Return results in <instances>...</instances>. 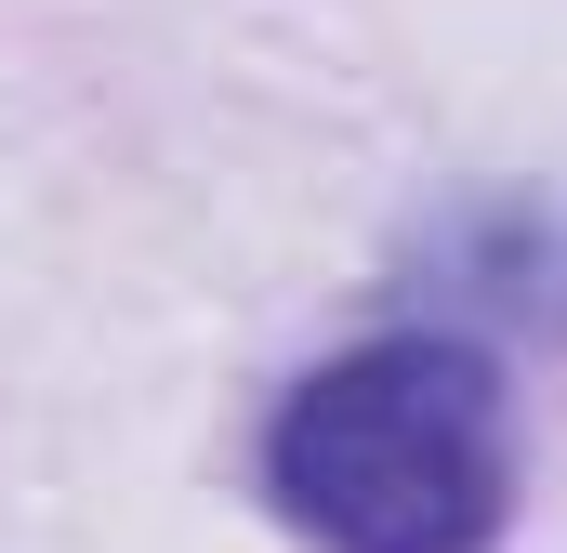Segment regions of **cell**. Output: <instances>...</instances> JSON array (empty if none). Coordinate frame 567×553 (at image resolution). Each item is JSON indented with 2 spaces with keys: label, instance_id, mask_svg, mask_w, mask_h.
Wrapping results in <instances>:
<instances>
[{
  "label": "cell",
  "instance_id": "1",
  "mask_svg": "<svg viewBox=\"0 0 567 553\" xmlns=\"http://www.w3.org/2000/svg\"><path fill=\"white\" fill-rule=\"evenodd\" d=\"M290 528L317 553H488L515 514V409L475 343H357L317 383H290L265 435Z\"/></svg>",
  "mask_w": 567,
  "mask_h": 553
}]
</instances>
